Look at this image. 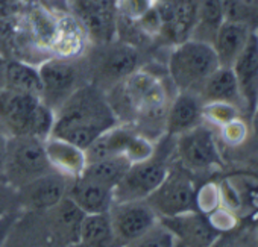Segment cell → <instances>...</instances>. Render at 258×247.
I'll list each match as a JSON object with an SVG mask.
<instances>
[{
  "mask_svg": "<svg viewBox=\"0 0 258 247\" xmlns=\"http://www.w3.org/2000/svg\"><path fill=\"white\" fill-rule=\"evenodd\" d=\"M53 137L81 149H88L96 138L117 125L111 105L93 87L78 88L56 111Z\"/></svg>",
  "mask_w": 258,
  "mask_h": 247,
  "instance_id": "6da1fadb",
  "label": "cell"
},
{
  "mask_svg": "<svg viewBox=\"0 0 258 247\" xmlns=\"http://www.w3.org/2000/svg\"><path fill=\"white\" fill-rule=\"evenodd\" d=\"M211 44L187 38L176 44L169 56V76L178 91L198 93L207 77L219 68Z\"/></svg>",
  "mask_w": 258,
  "mask_h": 247,
  "instance_id": "7a4b0ae2",
  "label": "cell"
},
{
  "mask_svg": "<svg viewBox=\"0 0 258 247\" xmlns=\"http://www.w3.org/2000/svg\"><path fill=\"white\" fill-rule=\"evenodd\" d=\"M50 172L53 170L44 150V141L31 135L7 138L4 181L14 190Z\"/></svg>",
  "mask_w": 258,
  "mask_h": 247,
  "instance_id": "3957f363",
  "label": "cell"
},
{
  "mask_svg": "<svg viewBox=\"0 0 258 247\" xmlns=\"http://www.w3.org/2000/svg\"><path fill=\"white\" fill-rule=\"evenodd\" d=\"M170 170L167 155L155 153L142 162H134L127 169L121 181L114 188V200L120 202H136L146 200L166 179Z\"/></svg>",
  "mask_w": 258,
  "mask_h": 247,
  "instance_id": "277c9868",
  "label": "cell"
},
{
  "mask_svg": "<svg viewBox=\"0 0 258 247\" xmlns=\"http://www.w3.org/2000/svg\"><path fill=\"white\" fill-rule=\"evenodd\" d=\"M195 196L196 188L188 170L182 166L170 167L166 179L146 199V203L155 211L158 218L172 217L196 209Z\"/></svg>",
  "mask_w": 258,
  "mask_h": 247,
  "instance_id": "5b68a950",
  "label": "cell"
},
{
  "mask_svg": "<svg viewBox=\"0 0 258 247\" xmlns=\"http://www.w3.org/2000/svg\"><path fill=\"white\" fill-rule=\"evenodd\" d=\"M123 99L126 108L133 109L134 114L145 115L146 118L166 117L167 114V96L160 79L151 73L137 70L121 85Z\"/></svg>",
  "mask_w": 258,
  "mask_h": 247,
  "instance_id": "8992f818",
  "label": "cell"
},
{
  "mask_svg": "<svg viewBox=\"0 0 258 247\" xmlns=\"http://www.w3.org/2000/svg\"><path fill=\"white\" fill-rule=\"evenodd\" d=\"M175 150L181 166L188 172H205L222 166L216 135L204 125L178 135Z\"/></svg>",
  "mask_w": 258,
  "mask_h": 247,
  "instance_id": "52a82bcc",
  "label": "cell"
},
{
  "mask_svg": "<svg viewBox=\"0 0 258 247\" xmlns=\"http://www.w3.org/2000/svg\"><path fill=\"white\" fill-rule=\"evenodd\" d=\"M112 230V239L118 247L146 233L158 223V215L146 200L114 203L108 212Z\"/></svg>",
  "mask_w": 258,
  "mask_h": 247,
  "instance_id": "ba28073f",
  "label": "cell"
},
{
  "mask_svg": "<svg viewBox=\"0 0 258 247\" xmlns=\"http://www.w3.org/2000/svg\"><path fill=\"white\" fill-rule=\"evenodd\" d=\"M158 220L173 235L175 247H213L220 238L207 215L196 209Z\"/></svg>",
  "mask_w": 258,
  "mask_h": 247,
  "instance_id": "9c48e42d",
  "label": "cell"
},
{
  "mask_svg": "<svg viewBox=\"0 0 258 247\" xmlns=\"http://www.w3.org/2000/svg\"><path fill=\"white\" fill-rule=\"evenodd\" d=\"M41 100L56 111L78 88V70L69 59L50 58L38 65Z\"/></svg>",
  "mask_w": 258,
  "mask_h": 247,
  "instance_id": "30bf717a",
  "label": "cell"
},
{
  "mask_svg": "<svg viewBox=\"0 0 258 247\" xmlns=\"http://www.w3.org/2000/svg\"><path fill=\"white\" fill-rule=\"evenodd\" d=\"M70 181L56 172H50L17 188V200L28 209H52L67 196Z\"/></svg>",
  "mask_w": 258,
  "mask_h": 247,
  "instance_id": "8fae6325",
  "label": "cell"
},
{
  "mask_svg": "<svg viewBox=\"0 0 258 247\" xmlns=\"http://www.w3.org/2000/svg\"><path fill=\"white\" fill-rule=\"evenodd\" d=\"M41 99L8 88L0 90V121L11 135H31L32 118Z\"/></svg>",
  "mask_w": 258,
  "mask_h": 247,
  "instance_id": "7c38bea8",
  "label": "cell"
},
{
  "mask_svg": "<svg viewBox=\"0 0 258 247\" xmlns=\"http://www.w3.org/2000/svg\"><path fill=\"white\" fill-rule=\"evenodd\" d=\"M243 108L250 115L258 102V34L253 31L235 62L232 64Z\"/></svg>",
  "mask_w": 258,
  "mask_h": 247,
  "instance_id": "4fadbf2b",
  "label": "cell"
},
{
  "mask_svg": "<svg viewBox=\"0 0 258 247\" xmlns=\"http://www.w3.org/2000/svg\"><path fill=\"white\" fill-rule=\"evenodd\" d=\"M202 100L196 93L179 91L166 114L164 129L169 137H178L202 125Z\"/></svg>",
  "mask_w": 258,
  "mask_h": 247,
  "instance_id": "5bb4252c",
  "label": "cell"
},
{
  "mask_svg": "<svg viewBox=\"0 0 258 247\" xmlns=\"http://www.w3.org/2000/svg\"><path fill=\"white\" fill-rule=\"evenodd\" d=\"M139 64H140V55L133 44L109 43V49L102 55L99 61L97 74L102 80L108 84L121 82L137 71Z\"/></svg>",
  "mask_w": 258,
  "mask_h": 247,
  "instance_id": "9a60e30c",
  "label": "cell"
},
{
  "mask_svg": "<svg viewBox=\"0 0 258 247\" xmlns=\"http://www.w3.org/2000/svg\"><path fill=\"white\" fill-rule=\"evenodd\" d=\"M67 197L84 212V214H108L114 200V190L76 178L70 181Z\"/></svg>",
  "mask_w": 258,
  "mask_h": 247,
  "instance_id": "2e32d148",
  "label": "cell"
},
{
  "mask_svg": "<svg viewBox=\"0 0 258 247\" xmlns=\"http://www.w3.org/2000/svg\"><path fill=\"white\" fill-rule=\"evenodd\" d=\"M44 150L52 170L69 179L79 178L87 167L85 150L62 138L50 135L44 141Z\"/></svg>",
  "mask_w": 258,
  "mask_h": 247,
  "instance_id": "e0dca14e",
  "label": "cell"
},
{
  "mask_svg": "<svg viewBox=\"0 0 258 247\" xmlns=\"http://www.w3.org/2000/svg\"><path fill=\"white\" fill-rule=\"evenodd\" d=\"M252 32L253 31L243 23L223 22L213 41V49L220 67H232L238 55L243 52Z\"/></svg>",
  "mask_w": 258,
  "mask_h": 247,
  "instance_id": "ac0fdd59",
  "label": "cell"
},
{
  "mask_svg": "<svg viewBox=\"0 0 258 247\" xmlns=\"http://www.w3.org/2000/svg\"><path fill=\"white\" fill-rule=\"evenodd\" d=\"M196 94L201 97L202 103L228 102L237 105L238 108H240L238 103H243L235 74L229 67H219L216 71H213L207 77V80L201 85Z\"/></svg>",
  "mask_w": 258,
  "mask_h": 247,
  "instance_id": "d6986e66",
  "label": "cell"
},
{
  "mask_svg": "<svg viewBox=\"0 0 258 247\" xmlns=\"http://www.w3.org/2000/svg\"><path fill=\"white\" fill-rule=\"evenodd\" d=\"M225 22L222 0H198L196 22L190 38L213 46L219 28Z\"/></svg>",
  "mask_w": 258,
  "mask_h": 247,
  "instance_id": "ffe728a7",
  "label": "cell"
},
{
  "mask_svg": "<svg viewBox=\"0 0 258 247\" xmlns=\"http://www.w3.org/2000/svg\"><path fill=\"white\" fill-rule=\"evenodd\" d=\"M85 38L87 35L84 32V28L81 26L76 17L58 19V32L50 50L55 52L56 58H73L82 52Z\"/></svg>",
  "mask_w": 258,
  "mask_h": 247,
  "instance_id": "44dd1931",
  "label": "cell"
},
{
  "mask_svg": "<svg viewBox=\"0 0 258 247\" xmlns=\"http://www.w3.org/2000/svg\"><path fill=\"white\" fill-rule=\"evenodd\" d=\"M129 167H131V161L126 156L123 155L111 156V158L99 159L94 162H88L79 178H84L87 181H91L94 184L114 190Z\"/></svg>",
  "mask_w": 258,
  "mask_h": 247,
  "instance_id": "7402d4cb",
  "label": "cell"
},
{
  "mask_svg": "<svg viewBox=\"0 0 258 247\" xmlns=\"http://www.w3.org/2000/svg\"><path fill=\"white\" fill-rule=\"evenodd\" d=\"M78 22L84 28L87 38L99 43L109 44L114 43L118 23H117V11H96V13H84L76 16Z\"/></svg>",
  "mask_w": 258,
  "mask_h": 247,
  "instance_id": "603a6c76",
  "label": "cell"
},
{
  "mask_svg": "<svg viewBox=\"0 0 258 247\" xmlns=\"http://www.w3.org/2000/svg\"><path fill=\"white\" fill-rule=\"evenodd\" d=\"M5 88L17 93L32 94L41 99V79L38 74V67L23 61H8Z\"/></svg>",
  "mask_w": 258,
  "mask_h": 247,
  "instance_id": "cb8c5ba5",
  "label": "cell"
},
{
  "mask_svg": "<svg viewBox=\"0 0 258 247\" xmlns=\"http://www.w3.org/2000/svg\"><path fill=\"white\" fill-rule=\"evenodd\" d=\"M52 209H53V223L56 230L62 235V238L72 242H78L81 224L85 214L67 196Z\"/></svg>",
  "mask_w": 258,
  "mask_h": 247,
  "instance_id": "d4e9b609",
  "label": "cell"
},
{
  "mask_svg": "<svg viewBox=\"0 0 258 247\" xmlns=\"http://www.w3.org/2000/svg\"><path fill=\"white\" fill-rule=\"evenodd\" d=\"M79 241L90 247H99L109 241H114L109 215L108 214H85L82 224H81Z\"/></svg>",
  "mask_w": 258,
  "mask_h": 247,
  "instance_id": "484cf974",
  "label": "cell"
},
{
  "mask_svg": "<svg viewBox=\"0 0 258 247\" xmlns=\"http://www.w3.org/2000/svg\"><path fill=\"white\" fill-rule=\"evenodd\" d=\"M29 29L40 47H52L58 32V17L43 7H35L29 13Z\"/></svg>",
  "mask_w": 258,
  "mask_h": 247,
  "instance_id": "4316f807",
  "label": "cell"
},
{
  "mask_svg": "<svg viewBox=\"0 0 258 247\" xmlns=\"http://www.w3.org/2000/svg\"><path fill=\"white\" fill-rule=\"evenodd\" d=\"M240 117V108L228 102H207L202 105V120L216 128Z\"/></svg>",
  "mask_w": 258,
  "mask_h": 247,
  "instance_id": "83f0119b",
  "label": "cell"
},
{
  "mask_svg": "<svg viewBox=\"0 0 258 247\" xmlns=\"http://www.w3.org/2000/svg\"><path fill=\"white\" fill-rule=\"evenodd\" d=\"M123 247H175V238L158 220V223L146 233Z\"/></svg>",
  "mask_w": 258,
  "mask_h": 247,
  "instance_id": "f1b7e54d",
  "label": "cell"
},
{
  "mask_svg": "<svg viewBox=\"0 0 258 247\" xmlns=\"http://www.w3.org/2000/svg\"><path fill=\"white\" fill-rule=\"evenodd\" d=\"M195 205H196V211H199L204 215H208L210 212L222 206L219 184L207 182L199 190H196Z\"/></svg>",
  "mask_w": 258,
  "mask_h": 247,
  "instance_id": "f546056e",
  "label": "cell"
},
{
  "mask_svg": "<svg viewBox=\"0 0 258 247\" xmlns=\"http://www.w3.org/2000/svg\"><path fill=\"white\" fill-rule=\"evenodd\" d=\"M157 5V0H115L117 16L127 22H139Z\"/></svg>",
  "mask_w": 258,
  "mask_h": 247,
  "instance_id": "4dcf8cb0",
  "label": "cell"
},
{
  "mask_svg": "<svg viewBox=\"0 0 258 247\" xmlns=\"http://www.w3.org/2000/svg\"><path fill=\"white\" fill-rule=\"evenodd\" d=\"M154 153H155V144L140 132H136L131 137V140H129V143L126 146V150H124V156L131 161V164L146 161Z\"/></svg>",
  "mask_w": 258,
  "mask_h": 247,
  "instance_id": "1f68e13d",
  "label": "cell"
},
{
  "mask_svg": "<svg viewBox=\"0 0 258 247\" xmlns=\"http://www.w3.org/2000/svg\"><path fill=\"white\" fill-rule=\"evenodd\" d=\"M219 131H220L222 141L226 146H231V147L243 144L246 141L247 135H249V128L240 117L229 121V123H226V125L219 128Z\"/></svg>",
  "mask_w": 258,
  "mask_h": 247,
  "instance_id": "d6a6232c",
  "label": "cell"
},
{
  "mask_svg": "<svg viewBox=\"0 0 258 247\" xmlns=\"http://www.w3.org/2000/svg\"><path fill=\"white\" fill-rule=\"evenodd\" d=\"M210 224L219 232H228V230H232L235 226H237V215L235 212H232L231 209L225 208V206H219L217 209H214L213 212H210L207 215Z\"/></svg>",
  "mask_w": 258,
  "mask_h": 247,
  "instance_id": "836d02e7",
  "label": "cell"
},
{
  "mask_svg": "<svg viewBox=\"0 0 258 247\" xmlns=\"http://www.w3.org/2000/svg\"><path fill=\"white\" fill-rule=\"evenodd\" d=\"M14 223H16V214L13 211H8L0 215V245H2L4 241L7 239Z\"/></svg>",
  "mask_w": 258,
  "mask_h": 247,
  "instance_id": "e575fe53",
  "label": "cell"
},
{
  "mask_svg": "<svg viewBox=\"0 0 258 247\" xmlns=\"http://www.w3.org/2000/svg\"><path fill=\"white\" fill-rule=\"evenodd\" d=\"M5 150H7V138L0 134V181H4V169H5Z\"/></svg>",
  "mask_w": 258,
  "mask_h": 247,
  "instance_id": "d590c367",
  "label": "cell"
},
{
  "mask_svg": "<svg viewBox=\"0 0 258 247\" xmlns=\"http://www.w3.org/2000/svg\"><path fill=\"white\" fill-rule=\"evenodd\" d=\"M8 212V193L0 187V215Z\"/></svg>",
  "mask_w": 258,
  "mask_h": 247,
  "instance_id": "8d00e7d4",
  "label": "cell"
},
{
  "mask_svg": "<svg viewBox=\"0 0 258 247\" xmlns=\"http://www.w3.org/2000/svg\"><path fill=\"white\" fill-rule=\"evenodd\" d=\"M7 64L8 61L0 55V90L5 88V74H7Z\"/></svg>",
  "mask_w": 258,
  "mask_h": 247,
  "instance_id": "74e56055",
  "label": "cell"
},
{
  "mask_svg": "<svg viewBox=\"0 0 258 247\" xmlns=\"http://www.w3.org/2000/svg\"><path fill=\"white\" fill-rule=\"evenodd\" d=\"M250 121H252V129H253V134L258 137V102H256V105H255L253 112L250 114Z\"/></svg>",
  "mask_w": 258,
  "mask_h": 247,
  "instance_id": "f35d334b",
  "label": "cell"
},
{
  "mask_svg": "<svg viewBox=\"0 0 258 247\" xmlns=\"http://www.w3.org/2000/svg\"><path fill=\"white\" fill-rule=\"evenodd\" d=\"M256 34H258V31H256Z\"/></svg>",
  "mask_w": 258,
  "mask_h": 247,
  "instance_id": "ab89813d",
  "label": "cell"
}]
</instances>
